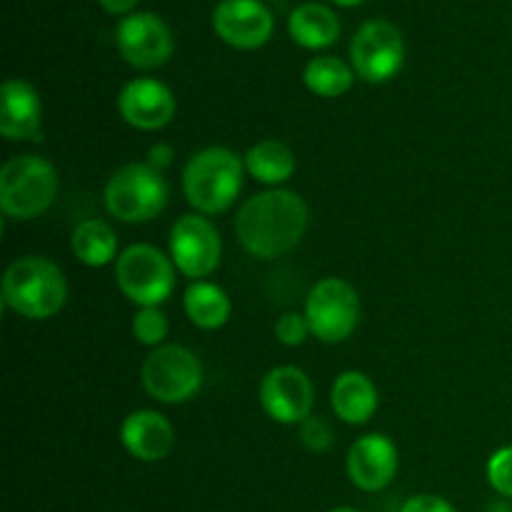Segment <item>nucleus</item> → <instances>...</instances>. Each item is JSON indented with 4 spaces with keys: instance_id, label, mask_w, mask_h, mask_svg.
<instances>
[{
    "instance_id": "obj_1",
    "label": "nucleus",
    "mask_w": 512,
    "mask_h": 512,
    "mask_svg": "<svg viewBox=\"0 0 512 512\" xmlns=\"http://www.w3.org/2000/svg\"><path fill=\"white\" fill-rule=\"evenodd\" d=\"M310 223L308 203L298 193L270 188L245 200L235 218V235L245 253L260 260L288 255Z\"/></svg>"
},
{
    "instance_id": "obj_2",
    "label": "nucleus",
    "mask_w": 512,
    "mask_h": 512,
    "mask_svg": "<svg viewBox=\"0 0 512 512\" xmlns=\"http://www.w3.org/2000/svg\"><path fill=\"white\" fill-rule=\"evenodd\" d=\"M68 300L65 275L43 255H25L10 263L3 275V305L28 320H48Z\"/></svg>"
},
{
    "instance_id": "obj_3",
    "label": "nucleus",
    "mask_w": 512,
    "mask_h": 512,
    "mask_svg": "<svg viewBox=\"0 0 512 512\" xmlns=\"http://www.w3.org/2000/svg\"><path fill=\"white\" fill-rule=\"evenodd\" d=\"M245 160L230 148H205L185 163L183 193L200 215H220L243 190Z\"/></svg>"
},
{
    "instance_id": "obj_4",
    "label": "nucleus",
    "mask_w": 512,
    "mask_h": 512,
    "mask_svg": "<svg viewBox=\"0 0 512 512\" xmlns=\"http://www.w3.org/2000/svg\"><path fill=\"white\" fill-rule=\"evenodd\" d=\"M58 195V173L40 155H15L0 170V210L8 218L33 220Z\"/></svg>"
},
{
    "instance_id": "obj_5",
    "label": "nucleus",
    "mask_w": 512,
    "mask_h": 512,
    "mask_svg": "<svg viewBox=\"0 0 512 512\" xmlns=\"http://www.w3.org/2000/svg\"><path fill=\"white\" fill-rule=\"evenodd\" d=\"M170 198L163 173L150 163H128L115 170L103 190V203L120 223H148L158 218Z\"/></svg>"
},
{
    "instance_id": "obj_6",
    "label": "nucleus",
    "mask_w": 512,
    "mask_h": 512,
    "mask_svg": "<svg viewBox=\"0 0 512 512\" xmlns=\"http://www.w3.org/2000/svg\"><path fill=\"white\" fill-rule=\"evenodd\" d=\"M173 258L148 243L125 248L115 260V283L138 308H160L175 290Z\"/></svg>"
},
{
    "instance_id": "obj_7",
    "label": "nucleus",
    "mask_w": 512,
    "mask_h": 512,
    "mask_svg": "<svg viewBox=\"0 0 512 512\" xmlns=\"http://www.w3.org/2000/svg\"><path fill=\"white\" fill-rule=\"evenodd\" d=\"M140 380L145 393L158 403H188L203 388V365L185 345H160L145 358Z\"/></svg>"
},
{
    "instance_id": "obj_8",
    "label": "nucleus",
    "mask_w": 512,
    "mask_h": 512,
    "mask_svg": "<svg viewBox=\"0 0 512 512\" xmlns=\"http://www.w3.org/2000/svg\"><path fill=\"white\" fill-rule=\"evenodd\" d=\"M305 318L310 333L320 343H343L360 323L358 290L343 278H323L310 288L305 298Z\"/></svg>"
},
{
    "instance_id": "obj_9",
    "label": "nucleus",
    "mask_w": 512,
    "mask_h": 512,
    "mask_svg": "<svg viewBox=\"0 0 512 512\" xmlns=\"http://www.w3.org/2000/svg\"><path fill=\"white\" fill-rule=\"evenodd\" d=\"M355 75L365 83H388L405 63V40L390 20L375 18L358 28L350 43Z\"/></svg>"
},
{
    "instance_id": "obj_10",
    "label": "nucleus",
    "mask_w": 512,
    "mask_h": 512,
    "mask_svg": "<svg viewBox=\"0 0 512 512\" xmlns=\"http://www.w3.org/2000/svg\"><path fill=\"white\" fill-rule=\"evenodd\" d=\"M170 258L175 268L193 283L213 275L223 258V240L218 228L200 213L178 218L170 230Z\"/></svg>"
},
{
    "instance_id": "obj_11",
    "label": "nucleus",
    "mask_w": 512,
    "mask_h": 512,
    "mask_svg": "<svg viewBox=\"0 0 512 512\" xmlns=\"http://www.w3.org/2000/svg\"><path fill=\"white\" fill-rule=\"evenodd\" d=\"M315 390L308 375L293 365H278L260 383V408L280 425H300L310 418Z\"/></svg>"
},
{
    "instance_id": "obj_12",
    "label": "nucleus",
    "mask_w": 512,
    "mask_h": 512,
    "mask_svg": "<svg viewBox=\"0 0 512 512\" xmlns=\"http://www.w3.org/2000/svg\"><path fill=\"white\" fill-rule=\"evenodd\" d=\"M115 43L120 55L140 70L160 68L173 55V33L165 20L153 13H133L120 20L115 28Z\"/></svg>"
},
{
    "instance_id": "obj_13",
    "label": "nucleus",
    "mask_w": 512,
    "mask_h": 512,
    "mask_svg": "<svg viewBox=\"0 0 512 512\" xmlns=\"http://www.w3.org/2000/svg\"><path fill=\"white\" fill-rule=\"evenodd\" d=\"M175 95L163 80L135 78L123 85L118 95V113L130 128L153 133L175 118Z\"/></svg>"
},
{
    "instance_id": "obj_14",
    "label": "nucleus",
    "mask_w": 512,
    "mask_h": 512,
    "mask_svg": "<svg viewBox=\"0 0 512 512\" xmlns=\"http://www.w3.org/2000/svg\"><path fill=\"white\" fill-rule=\"evenodd\" d=\"M213 30L238 50H255L273 35V15L260 0H220L213 10Z\"/></svg>"
},
{
    "instance_id": "obj_15",
    "label": "nucleus",
    "mask_w": 512,
    "mask_h": 512,
    "mask_svg": "<svg viewBox=\"0 0 512 512\" xmlns=\"http://www.w3.org/2000/svg\"><path fill=\"white\" fill-rule=\"evenodd\" d=\"M400 455L393 440L383 433L363 435L348 450V478L363 493H380L398 475Z\"/></svg>"
},
{
    "instance_id": "obj_16",
    "label": "nucleus",
    "mask_w": 512,
    "mask_h": 512,
    "mask_svg": "<svg viewBox=\"0 0 512 512\" xmlns=\"http://www.w3.org/2000/svg\"><path fill=\"white\" fill-rule=\"evenodd\" d=\"M120 443L140 463H160L175 445V430L158 410H133L120 425Z\"/></svg>"
},
{
    "instance_id": "obj_17",
    "label": "nucleus",
    "mask_w": 512,
    "mask_h": 512,
    "mask_svg": "<svg viewBox=\"0 0 512 512\" xmlns=\"http://www.w3.org/2000/svg\"><path fill=\"white\" fill-rule=\"evenodd\" d=\"M0 133L8 140H35L43 123V103L28 80L8 78L0 90Z\"/></svg>"
},
{
    "instance_id": "obj_18",
    "label": "nucleus",
    "mask_w": 512,
    "mask_h": 512,
    "mask_svg": "<svg viewBox=\"0 0 512 512\" xmlns=\"http://www.w3.org/2000/svg\"><path fill=\"white\" fill-rule=\"evenodd\" d=\"M333 413L348 425H365L378 413L380 395L373 380L360 370H345L335 378L330 390Z\"/></svg>"
},
{
    "instance_id": "obj_19",
    "label": "nucleus",
    "mask_w": 512,
    "mask_h": 512,
    "mask_svg": "<svg viewBox=\"0 0 512 512\" xmlns=\"http://www.w3.org/2000/svg\"><path fill=\"white\" fill-rule=\"evenodd\" d=\"M290 38L308 50L330 48L340 38V20L328 5L303 3L288 18Z\"/></svg>"
},
{
    "instance_id": "obj_20",
    "label": "nucleus",
    "mask_w": 512,
    "mask_h": 512,
    "mask_svg": "<svg viewBox=\"0 0 512 512\" xmlns=\"http://www.w3.org/2000/svg\"><path fill=\"white\" fill-rule=\"evenodd\" d=\"M245 173L250 175L258 183L270 185V188H280L283 183H288L295 175L298 168V160L295 153L280 140H260L253 148L245 153Z\"/></svg>"
},
{
    "instance_id": "obj_21",
    "label": "nucleus",
    "mask_w": 512,
    "mask_h": 512,
    "mask_svg": "<svg viewBox=\"0 0 512 512\" xmlns=\"http://www.w3.org/2000/svg\"><path fill=\"white\" fill-rule=\"evenodd\" d=\"M183 310L190 323L200 330H218L230 320L228 293L220 285L208 283V280H195L185 288Z\"/></svg>"
},
{
    "instance_id": "obj_22",
    "label": "nucleus",
    "mask_w": 512,
    "mask_h": 512,
    "mask_svg": "<svg viewBox=\"0 0 512 512\" xmlns=\"http://www.w3.org/2000/svg\"><path fill=\"white\" fill-rule=\"evenodd\" d=\"M73 255L88 268H103L118 260V235L105 220H83L70 238Z\"/></svg>"
},
{
    "instance_id": "obj_23",
    "label": "nucleus",
    "mask_w": 512,
    "mask_h": 512,
    "mask_svg": "<svg viewBox=\"0 0 512 512\" xmlns=\"http://www.w3.org/2000/svg\"><path fill=\"white\" fill-rule=\"evenodd\" d=\"M305 88L318 98H340L353 88L355 70L335 55H318L305 65Z\"/></svg>"
},
{
    "instance_id": "obj_24",
    "label": "nucleus",
    "mask_w": 512,
    "mask_h": 512,
    "mask_svg": "<svg viewBox=\"0 0 512 512\" xmlns=\"http://www.w3.org/2000/svg\"><path fill=\"white\" fill-rule=\"evenodd\" d=\"M168 315L160 308H138L133 318V338L145 348H160L168 338Z\"/></svg>"
},
{
    "instance_id": "obj_25",
    "label": "nucleus",
    "mask_w": 512,
    "mask_h": 512,
    "mask_svg": "<svg viewBox=\"0 0 512 512\" xmlns=\"http://www.w3.org/2000/svg\"><path fill=\"white\" fill-rule=\"evenodd\" d=\"M488 483L503 498H512V445L495 450L488 460Z\"/></svg>"
},
{
    "instance_id": "obj_26",
    "label": "nucleus",
    "mask_w": 512,
    "mask_h": 512,
    "mask_svg": "<svg viewBox=\"0 0 512 512\" xmlns=\"http://www.w3.org/2000/svg\"><path fill=\"white\" fill-rule=\"evenodd\" d=\"M300 443H303L310 453H328L335 443L333 428H330L323 418L310 415L308 420L300 423Z\"/></svg>"
},
{
    "instance_id": "obj_27",
    "label": "nucleus",
    "mask_w": 512,
    "mask_h": 512,
    "mask_svg": "<svg viewBox=\"0 0 512 512\" xmlns=\"http://www.w3.org/2000/svg\"><path fill=\"white\" fill-rule=\"evenodd\" d=\"M310 335L313 333H310L308 318L300 313H283L275 323V338H278L280 345H288V348H298Z\"/></svg>"
},
{
    "instance_id": "obj_28",
    "label": "nucleus",
    "mask_w": 512,
    "mask_h": 512,
    "mask_svg": "<svg viewBox=\"0 0 512 512\" xmlns=\"http://www.w3.org/2000/svg\"><path fill=\"white\" fill-rule=\"evenodd\" d=\"M400 512H458V510H455L448 500L440 498V495L423 493L405 500V505L400 508Z\"/></svg>"
},
{
    "instance_id": "obj_29",
    "label": "nucleus",
    "mask_w": 512,
    "mask_h": 512,
    "mask_svg": "<svg viewBox=\"0 0 512 512\" xmlns=\"http://www.w3.org/2000/svg\"><path fill=\"white\" fill-rule=\"evenodd\" d=\"M173 160H175V150L170 148L168 143H155V145H150V150H148V163L153 165L155 170H160V173H163L165 168H170V165H173Z\"/></svg>"
},
{
    "instance_id": "obj_30",
    "label": "nucleus",
    "mask_w": 512,
    "mask_h": 512,
    "mask_svg": "<svg viewBox=\"0 0 512 512\" xmlns=\"http://www.w3.org/2000/svg\"><path fill=\"white\" fill-rule=\"evenodd\" d=\"M98 3L103 5L108 13L120 15V13H130V10H133L140 0H98Z\"/></svg>"
},
{
    "instance_id": "obj_31",
    "label": "nucleus",
    "mask_w": 512,
    "mask_h": 512,
    "mask_svg": "<svg viewBox=\"0 0 512 512\" xmlns=\"http://www.w3.org/2000/svg\"><path fill=\"white\" fill-rule=\"evenodd\" d=\"M488 512H512V505L505 503V500H495V503L488 508Z\"/></svg>"
},
{
    "instance_id": "obj_32",
    "label": "nucleus",
    "mask_w": 512,
    "mask_h": 512,
    "mask_svg": "<svg viewBox=\"0 0 512 512\" xmlns=\"http://www.w3.org/2000/svg\"><path fill=\"white\" fill-rule=\"evenodd\" d=\"M333 3H338V5H345V8H353V5L363 3V0H333Z\"/></svg>"
},
{
    "instance_id": "obj_33",
    "label": "nucleus",
    "mask_w": 512,
    "mask_h": 512,
    "mask_svg": "<svg viewBox=\"0 0 512 512\" xmlns=\"http://www.w3.org/2000/svg\"><path fill=\"white\" fill-rule=\"evenodd\" d=\"M330 512H360V510H355V508H335V510H330Z\"/></svg>"
}]
</instances>
